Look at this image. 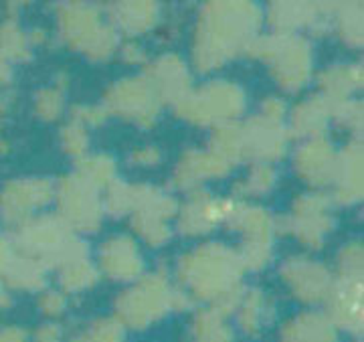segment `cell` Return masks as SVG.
<instances>
[{
    "label": "cell",
    "mask_w": 364,
    "mask_h": 342,
    "mask_svg": "<svg viewBox=\"0 0 364 342\" xmlns=\"http://www.w3.org/2000/svg\"><path fill=\"white\" fill-rule=\"evenodd\" d=\"M328 341V330L320 324H296L286 334V342H326Z\"/></svg>",
    "instance_id": "cell-1"
}]
</instances>
